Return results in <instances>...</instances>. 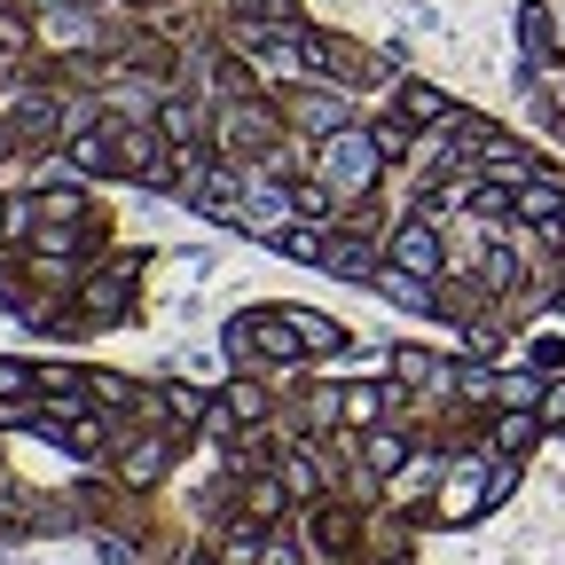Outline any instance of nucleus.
<instances>
[{
    "mask_svg": "<svg viewBox=\"0 0 565 565\" xmlns=\"http://www.w3.org/2000/svg\"><path fill=\"white\" fill-rule=\"evenodd\" d=\"M377 141L362 134V126H338V134H322V181L330 189H353V196H362L370 181H377Z\"/></svg>",
    "mask_w": 565,
    "mask_h": 565,
    "instance_id": "1",
    "label": "nucleus"
},
{
    "mask_svg": "<svg viewBox=\"0 0 565 565\" xmlns=\"http://www.w3.org/2000/svg\"><path fill=\"white\" fill-rule=\"evenodd\" d=\"M291 189H282V181H244V196H236V212H244V221L252 228H291Z\"/></svg>",
    "mask_w": 565,
    "mask_h": 565,
    "instance_id": "2",
    "label": "nucleus"
},
{
    "mask_svg": "<svg viewBox=\"0 0 565 565\" xmlns=\"http://www.w3.org/2000/svg\"><path fill=\"white\" fill-rule=\"evenodd\" d=\"M393 267H408V275H440V236H433V212H416V221L393 236Z\"/></svg>",
    "mask_w": 565,
    "mask_h": 565,
    "instance_id": "3",
    "label": "nucleus"
},
{
    "mask_svg": "<svg viewBox=\"0 0 565 565\" xmlns=\"http://www.w3.org/2000/svg\"><path fill=\"white\" fill-rule=\"evenodd\" d=\"M370 282H377V291H385L393 307H416V315H433V275H408V267H377Z\"/></svg>",
    "mask_w": 565,
    "mask_h": 565,
    "instance_id": "4",
    "label": "nucleus"
},
{
    "mask_svg": "<svg viewBox=\"0 0 565 565\" xmlns=\"http://www.w3.org/2000/svg\"><path fill=\"white\" fill-rule=\"evenodd\" d=\"M479 494H487L479 463H456V479H448V494H440V519H471V511H487Z\"/></svg>",
    "mask_w": 565,
    "mask_h": 565,
    "instance_id": "5",
    "label": "nucleus"
},
{
    "mask_svg": "<svg viewBox=\"0 0 565 565\" xmlns=\"http://www.w3.org/2000/svg\"><path fill=\"white\" fill-rule=\"evenodd\" d=\"M519 212H526V221H542V228H565V189L526 181V189H519Z\"/></svg>",
    "mask_w": 565,
    "mask_h": 565,
    "instance_id": "6",
    "label": "nucleus"
},
{
    "mask_svg": "<svg viewBox=\"0 0 565 565\" xmlns=\"http://www.w3.org/2000/svg\"><path fill=\"white\" fill-rule=\"evenodd\" d=\"M291 118H299L307 134H338V126H345V110L322 103V95H291Z\"/></svg>",
    "mask_w": 565,
    "mask_h": 565,
    "instance_id": "7",
    "label": "nucleus"
},
{
    "mask_svg": "<svg viewBox=\"0 0 565 565\" xmlns=\"http://www.w3.org/2000/svg\"><path fill=\"white\" fill-rule=\"evenodd\" d=\"M322 267H330V275H345V282H370V275H377V259H370L362 244H330V252H322Z\"/></svg>",
    "mask_w": 565,
    "mask_h": 565,
    "instance_id": "8",
    "label": "nucleus"
},
{
    "mask_svg": "<svg viewBox=\"0 0 565 565\" xmlns=\"http://www.w3.org/2000/svg\"><path fill=\"white\" fill-rule=\"evenodd\" d=\"M158 471H166V440H134V448H126V479H134V487H150Z\"/></svg>",
    "mask_w": 565,
    "mask_h": 565,
    "instance_id": "9",
    "label": "nucleus"
},
{
    "mask_svg": "<svg viewBox=\"0 0 565 565\" xmlns=\"http://www.w3.org/2000/svg\"><path fill=\"white\" fill-rule=\"evenodd\" d=\"M17 134H24V141H47V134H55V95H32V103L17 110Z\"/></svg>",
    "mask_w": 565,
    "mask_h": 565,
    "instance_id": "10",
    "label": "nucleus"
},
{
    "mask_svg": "<svg viewBox=\"0 0 565 565\" xmlns=\"http://www.w3.org/2000/svg\"><path fill=\"white\" fill-rule=\"evenodd\" d=\"M401 110H408V118H456V103H448L440 87H408V95H401Z\"/></svg>",
    "mask_w": 565,
    "mask_h": 565,
    "instance_id": "11",
    "label": "nucleus"
},
{
    "mask_svg": "<svg viewBox=\"0 0 565 565\" xmlns=\"http://www.w3.org/2000/svg\"><path fill=\"white\" fill-rule=\"evenodd\" d=\"M291 330H299V338H307L315 353H330V345H338V330H330V322H322L315 307H291Z\"/></svg>",
    "mask_w": 565,
    "mask_h": 565,
    "instance_id": "12",
    "label": "nucleus"
},
{
    "mask_svg": "<svg viewBox=\"0 0 565 565\" xmlns=\"http://www.w3.org/2000/svg\"><path fill=\"white\" fill-rule=\"evenodd\" d=\"M393 370H401L408 385H433V377H440V362H433V353H416V345H408V353H393Z\"/></svg>",
    "mask_w": 565,
    "mask_h": 565,
    "instance_id": "13",
    "label": "nucleus"
},
{
    "mask_svg": "<svg viewBox=\"0 0 565 565\" xmlns=\"http://www.w3.org/2000/svg\"><path fill=\"white\" fill-rule=\"evenodd\" d=\"M519 32H526V47L550 63V47H557V32H550V9H526V24H519Z\"/></svg>",
    "mask_w": 565,
    "mask_h": 565,
    "instance_id": "14",
    "label": "nucleus"
},
{
    "mask_svg": "<svg viewBox=\"0 0 565 565\" xmlns=\"http://www.w3.org/2000/svg\"><path fill=\"white\" fill-rule=\"evenodd\" d=\"M401 456H408L401 433H377V440H370V471H401Z\"/></svg>",
    "mask_w": 565,
    "mask_h": 565,
    "instance_id": "15",
    "label": "nucleus"
},
{
    "mask_svg": "<svg viewBox=\"0 0 565 565\" xmlns=\"http://www.w3.org/2000/svg\"><path fill=\"white\" fill-rule=\"evenodd\" d=\"M282 487H291V494H322V479H315V463H299V456H291V463H282Z\"/></svg>",
    "mask_w": 565,
    "mask_h": 565,
    "instance_id": "16",
    "label": "nucleus"
},
{
    "mask_svg": "<svg viewBox=\"0 0 565 565\" xmlns=\"http://www.w3.org/2000/svg\"><path fill=\"white\" fill-rule=\"evenodd\" d=\"M24 385H32V370H24V362H0V401H17Z\"/></svg>",
    "mask_w": 565,
    "mask_h": 565,
    "instance_id": "17",
    "label": "nucleus"
},
{
    "mask_svg": "<svg viewBox=\"0 0 565 565\" xmlns=\"http://www.w3.org/2000/svg\"><path fill=\"white\" fill-rule=\"evenodd\" d=\"M526 433H534V416H526V408H511V416H503V448H526Z\"/></svg>",
    "mask_w": 565,
    "mask_h": 565,
    "instance_id": "18",
    "label": "nucleus"
},
{
    "mask_svg": "<svg viewBox=\"0 0 565 565\" xmlns=\"http://www.w3.org/2000/svg\"><path fill=\"white\" fill-rule=\"evenodd\" d=\"M377 416V393H345V424H370Z\"/></svg>",
    "mask_w": 565,
    "mask_h": 565,
    "instance_id": "19",
    "label": "nucleus"
},
{
    "mask_svg": "<svg viewBox=\"0 0 565 565\" xmlns=\"http://www.w3.org/2000/svg\"><path fill=\"white\" fill-rule=\"evenodd\" d=\"M542 424H565V377H557V385L542 393Z\"/></svg>",
    "mask_w": 565,
    "mask_h": 565,
    "instance_id": "20",
    "label": "nucleus"
},
{
    "mask_svg": "<svg viewBox=\"0 0 565 565\" xmlns=\"http://www.w3.org/2000/svg\"><path fill=\"white\" fill-rule=\"evenodd\" d=\"M259 565H299V550H291V542H275V550H267Z\"/></svg>",
    "mask_w": 565,
    "mask_h": 565,
    "instance_id": "21",
    "label": "nucleus"
}]
</instances>
